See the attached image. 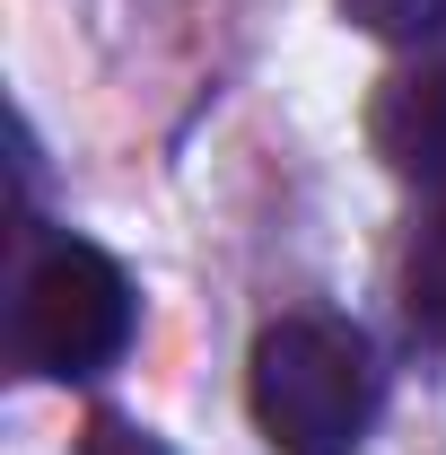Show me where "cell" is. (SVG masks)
Listing matches in <instances>:
<instances>
[{
  "label": "cell",
  "instance_id": "cell-1",
  "mask_svg": "<svg viewBox=\"0 0 446 455\" xmlns=\"http://www.w3.org/2000/svg\"><path fill=\"white\" fill-rule=\"evenodd\" d=\"M386 403V368L350 315H272L245 359V411L272 455H359Z\"/></svg>",
  "mask_w": 446,
  "mask_h": 455
},
{
  "label": "cell",
  "instance_id": "cell-2",
  "mask_svg": "<svg viewBox=\"0 0 446 455\" xmlns=\"http://www.w3.org/2000/svg\"><path fill=\"white\" fill-rule=\"evenodd\" d=\"M140 333V289L114 263L106 245L88 236H44L18 272V298H9V359L44 386H88L106 377L114 359Z\"/></svg>",
  "mask_w": 446,
  "mask_h": 455
},
{
  "label": "cell",
  "instance_id": "cell-3",
  "mask_svg": "<svg viewBox=\"0 0 446 455\" xmlns=\"http://www.w3.org/2000/svg\"><path fill=\"white\" fill-rule=\"evenodd\" d=\"M368 140L402 184H420L429 202L446 211V61H411L377 79L368 97Z\"/></svg>",
  "mask_w": 446,
  "mask_h": 455
},
{
  "label": "cell",
  "instance_id": "cell-4",
  "mask_svg": "<svg viewBox=\"0 0 446 455\" xmlns=\"http://www.w3.org/2000/svg\"><path fill=\"white\" fill-rule=\"evenodd\" d=\"M402 315H411V333L429 350H446V211L438 202L402 245Z\"/></svg>",
  "mask_w": 446,
  "mask_h": 455
},
{
  "label": "cell",
  "instance_id": "cell-5",
  "mask_svg": "<svg viewBox=\"0 0 446 455\" xmlns=\"http://www.w3.org/2000/svg\"><path fill=\"white\" fill-rule=\"evenodd\" d=\"M333 9L377 44H438L446 36V0H333Z\"/></svg>",
  "mask_w": 446,
  "mask_h": 455
},
{
  "label": "cell",
  "instance_id": "cell-6",
  "mask_svg": "<svg viewBox=\"0 0 446 455\" xmlns=\"http://www.w3.org/2000/svg\"><path fill=\"white\" fill-rule=\"evenodd\" d=\"M79 455H167L140 420H123V411H97L88 420V438H79Z\"/></svg>",
  "mask_w": 446,
  "mask_h": 455
}]
</instances>
